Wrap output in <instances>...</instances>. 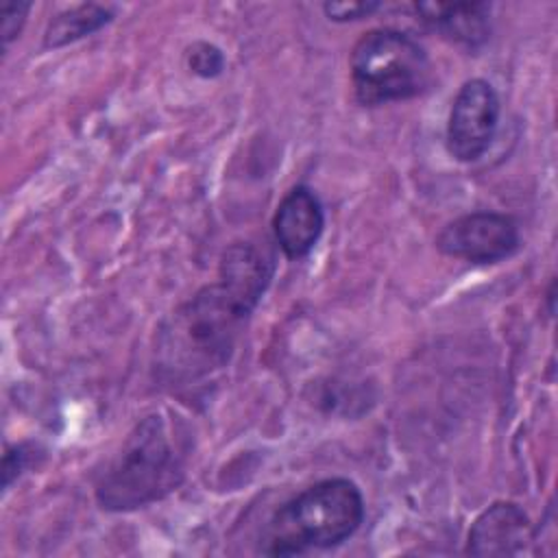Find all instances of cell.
Here are the masks:
<instances>
[{
    "instance_id": "6da1fadb",
    "label": "cell",
    "mask_w": 558,
    "mask_h": 558,
    "mask_svg": "<svg viewBox=\"0 0 558 558\" xmlns=\"http://www.w3.org/2000/svg\"><path fill=\"white\" fill-rule=\"evenodd\" d=\"M257 301L218 279L181 303L159 327L157 377L187 386L225 368Z\"/></svg>"
},
{
    "instance_id": "7a4b0ae2",
    "label": "cell",
    "mask_w": 558,
    "mask_h": 558,
    "mask_svg": "<svg viewBox=\"0 0 558 558\" xmlns=\"http://www.w3.org/2000/svg\"><path fill=\"white\" fill-rule=\"evenodd\" d=\"M187 434L161 412L144 416L96 480V501L129 512L177 490L185 477Z\"/></svg>"
},
{
    "instance_id": "3957f363",
    "label": "cell",
    "mask_w": 558,
    "mask_h": 558,
    "mask_svg": "<svg viewBox=\"0 0 558 558\" xmlns=\"http://www.w3.org/2000/svg\"><path fill=\"white\" fill-rule=\"evenodd\" d=\"M364 521V497L355 482L329 477L281 504L270 517L259 554L299 556L329 549L351 538Z\"/></svg>"
},
{
    "instance_id": "277c9868",
    "label": "cell",
    "mask_w": 558,
    "mask_h": 558,
    "mask_svg": "<svg viewBox=\"0 0 558 558\" xmlns=\"http://www.w3.org/2000/svg\"><path fill=\"white\" fill-rule=\"evenodd\" d=\"M349 70L353 94L364 107L416 98L432 81L425 48L397 28L366 31L351 50Z\"/></svg>"
},
{
    "instance_id": "5b68a950",
    "label": "cell",
    "mask_w": 558,
    "mask_h": 558,
    "mask_svg": "<svg viewBox=\"0 0 558 558\" xmlns=\"http://www.w3.org/2000/svg\"><path fill=\"white\" fill-rule=\"evenodd\" d=\"M521 246L519 225L499 211H471L447 222L436 235L442 255L469 264H497L514 255Z\"/></svg>"
},
{
    "instance_id": "8992f818",
    "label": "cell",
    "mask_w": 558,
    "mask_h": 558,
    "mask_svg": "<svg viewBox=\"0 0 558 558\" xmlns=\"http://www.w3.org/2000/svg\"><path fill=\"white\" fill-rule=\"evenodd\" d=\"M499 113V96L488 81H464L449 109L445 135L449 155L464 163L477 161L495 140Z\"/></svg>"
},
{
    "instance_id": "52a82bcc",
    "label": "cell",
    "mask_w": 558,
    "mask_h": 558,
    "mask_svg": "<svg viewBox=\"0 0 558 558\" xmlns=\"http://www.w3.org/2000/svg\"><path fill=\"white\" fill-rule=\"evenodd\" d=\"M325 229V209L310 185H294L279 201L272 216L275 242L288 259L305 257Z\"/></svg>"
},
{
    "instance_id": "ba28073f",
    "label": "cell",
    "mask_w": 558,
    "mask_h": 558,
    "mask_svg": "<svg viewBox=\"0 0 558 558\" xmlns=\"http://www.w3.org/2000/svg\"><path fill=\"white\" fill-rule=\"evenodd\" d=\"M532 541V521L514 501H495L471 523L464 554L517 556Z\"/></svg>"
},
{
    "instance_id": "9c48e42d",
    "label": "cell",
    "mask_w": 558,
    "mask_h": 558,
    "mask_svg": "<svg viewBox=\"0 0 558 558\" xmlns=\"http://www.w3.org/2000/svg\"><path fill=\"white\" fill-rule=\"evenodd\" d=\"M421 22L445 39L480 48L490 37V4L486 2H418Z\"/></svg>"
},
{
    "instance_id": "30bf717a",
    "label": "cell",
    "mask_w": 558,
    "mask_h": 558,
    "mask_svg": "<svg viewBox=\"0 0 558 558\" xmlns=\"http://www.w3.org/2000/svg\"><path fill=\"white\" fill-rule=\"evenodd\" d=\"M113 20V11L102 4H78L57 13L44 33V48H61L72 41H78Z\"/></svg>"
},
{
    "instance_id": "8fae6325",
    "label": "cell",
    "mask_w": 558,
    "mask_h": 558,
    "mask_svg": "<svg viewBox=\"0 0 558 558\" xmlns=\"http://www.w3.org/2000/svg\"><path fill=\"white\" fill-rule=\"evenodd\" d=\"M185 59H187V68L203 78H214L225 70V54L220 52L218 46L209 41H194L185 50Z\"/></svg>"
},
{
    "instance_id": "7c38bea8",
    "label": "cell",
    "mask_w": 558,
    "mask_h": 558,
    "mask_svg": "<svg viewBox=\"0 0 558 558\" xmlns=\"http://www.w3.org/2000/svg\"><path fill=\"white\" fill-rule=\"evenodd\" d=\"M44 451L35 442H20L4 451L2 460V488L7 490L13 480H17L28 466L37 464V458Z\"/></svg>"
},
{
    "instance_id": "4fadbf2b",
    "label": "cell",
    "mask_w": 558,
    "mask_h": 558,
    "mask_svg": "<svg viewBox=\"0 0 558 558\" xmlns=\"http://www.w3.org/2000/svg\"><path fill=\"white\" fill-rule=\"evenodd\" d=\"M28 11H31V2H20V0H17V2H15V0L2 2V9H0V17H2L0 35H2L4 48H7L13 39L20 37Z\"/></svg>"
},
{
    "instance_id": "5bb4252c",
    "label": "cell",
    "mask_w": 558,
    "mask_h": 558,
    "mask_svg": "<svg viewBox=\"0 0 558 558\" xmlns=\"http://www.w3.org/2000/svg\"><path fill=\"white\" fill-rule=\"evenodd\" d=\"M381 9V2L375 0H357V2H325L323 11L333 22H353L373 15Z\"/></svg>"
}]
</instances>
